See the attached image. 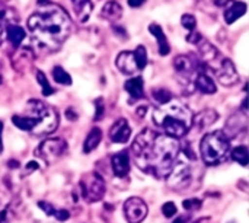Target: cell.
Masks as SVG:
<instances>
[{"label": "cell", "instance_id": "60d3db41", "mask_svg": "<svg viewBox=\"0 0 249 223\" xmlns=\"http://www.w3.org/2000/svg\"><path fill=\"white\" fill-rule=\"evenodd\" d=\"M194 223H212V219L210 218H203V219H200V221H197V222Z\"/></svg>", "mask_w": 249, "mask_h": 223}, {"label": "cell", "instance_id": "4fadbf2b", "mask_svg": "<svg viewBox=\"0 0 249 223\" xmlns=\"http://www.w3.org/2000/svg\"><path fill=\"white\" fill-rule=\"evenodd\" d=\"M117 67L124 74H136L140 70L133 51H123L117 57Z\"/></svg>", "mask_w": 249, "mask_h": 223}, {"label": "cell", "instance_id": "74e56055", "mask_svg": "<svg viewBox=\"0 0 249 223\" xmlns=\"http://www.w3.org/2000/svg\"><path fill=\"white\" fill-rule=\"evenodd\" d=\"M144 1H146V0H128V4H130L131 7H140Z\"/></svg>", "mask_w": 249, "mask_h": 223}, {"label": "cell", "instance_id": "4dcf8cb0", "mask_svg": "<svg viewBox=\"0 0 249 223\" xmlns=\"http://www.w3.org/2000/svg\"><path fill=\"white\" fill-rule=\"evenodd\" d=\"M181 23H182V26H184L187 31H190V32H194V31H196L197 20H196V18H194L193 15H188V13L182 15V18H181Z\"/></svg>", "mask_w": 249, "mask_h": 223}, {"label": "cell", "instance_id": "8d00e7d4", "mask_svg": "<svg viewBox=\"0 0 249 223\" xmlns=\"http://www.w3.org/2000/svg\"><path fill=\"white\" fill-rule=\"evenodd\" d=\"M66 117H67L69 120H71V121H74V120L77 118L76 112H73V110H71V108H69V110L66 111Z\"/></svg>", "mask_w": 249, "mask_h": 223}, {"label": "cell", "instance_id": "52a82bcc", "mask_svg": "<svg viewBox=\"0 0 249 223\" xmlns=\"http://www.w3.org/2000/svg\"><path fill=\"white\" fill-rule=\"evenodd\" d=\"M80 191L88 203L99 202L105 196V181L98 172H90L82 178Z\"/></svg>", "mask_w": 249, "mask_h": 223}, {"label": "cell", "instance_id": "277c9868", "mask_svg": "<svg viewBox=\"0 0 249 223\" xmlns=\"http://www.w3.org/2000/svg\"><path fill=\"white\" fill-rule=\"evenodd\" d=\"M193 112L179 101L174 98L166 104L159 105L153 111V120L158 127H160L165 134L179 139L188 134L193 127Z\"/></svg>", "mask_w": 249, "mask_h": 223}, {"label": "cell", "instance_id": "ac0fdd59", "mask_svg": "<svg viewBox=\"0 0 249 223\" xmlns=\"http://www.w3.org/2000/svg\"><path fill=\"white\" fill-rule=\"evenodd\" d=\"M18 22V13L13 9H1L0 10V44L6 37V31L9 25Z\"/></svg>", "mask_w": 249, "mask_h": 223}, {"label": "cell", "instance_id": "f1b7e54d", "mask_svg": "<svg viewBox=\"0 0 249 223\" xmlns=\"http://www.w3.org/2000/svg\"><path fill=\"white\" fill-rule=\"evenodd\" d=\"M133 53H134V57H136V61H137L139 69L143 70L146 67V64H147V53H146V48L143 45H139L136 48V51H133Z\"/></svg>", "mask_w": 249, "mask_h": 223}, {"label": "cell", "instance_id": "d6a6232c", "mask_svg": "<svg viewBox=\"0 0 249 223\" xmlns=\"http://www.w3.org/2000/svg\"><path fill=\"white\" fill-rule=\"evenodd\" d=\"M177 206L172 203V202H169V203H165L163 204V207H162V213L166 216V218H172V216H175L177 215Z\"/></svg>", "mask_w": 249, "mask_h": 223}, {"label": "cell", "instance_id": "7402d4cb", "mask_svg": "<svg viewBox=\"0 0 249 223\" xmlns=\"http://www.w3.org/2000/svg\"><path fill=\"white\" fill-rule=\"evenodd\" d=\"M101 140H102V130L99 127H93L89 131V134H88V137L85 140L83 152L85 153H90L92 150H95L98 148V145L101 143Z\"/></svg>", "mask_w": 249, "mask_h": 223}, {"label": "cell", "instance_id": "f546056e", "mask_svg": "<svg viewBox=\"0 0 249 223\" xmlns=\"http://www.w3.org/2000/svg\"><path fill=\"white\" fill-rule=\"evenodd\" d=\"M36 80L42 86V95L44 96H50L51 93H54V89L51 88V85L48 83V80H47V77H45V74L42 72H36Z\"/></svg>", "mask_w": 249, "mask_h": 223}, {"label": "cell", "instance_id": "3957f363", "mask_svg": "<svg viewBox=\"0 0 249 223\" xmlns=\"http://www.w3.org/2000/svg\"><path fill=\"white\" fill-rule=\"evenodd\" d=\"M26 108L28 111L25 114L12 117V121L18 129L35 136H45L55 131L58 126V115L53 108L39 99H29Z\"/></svg>", "mask_w": 249, "mask_h": 223}, {"label": "cell", "instance_id": "cb8c5ba5", "mask_svg": "<svg viewBox=\"0 0 249 223\" xmlns=\"http://www.w3.org/2000/svg\"><path fill=\"white\" fill-rule=\"evenodd\" d=\"M217 112L213 110H206L203 112H200L196 118H193V123L197 124L198 129H206L209 126H212L216 120H217Z\"/></svg>", "mask_w": 249, "mask_h": 223}, {"label": "cell", "instance_id": "44dd1931", "mask_svg": "<svg viewBox=\"0 0 249 223\" xmlns=\"http://www.w3.org/2000/svg\"><path fill=\"white\" fill-rule=\"evenodd\" d=\"M73 10L80 22H86L92 13V1L90 0H71Z\"/></svg>", "mask_w": 249, "mask_h": 223}, {"label": "cell", "instance_id": "7c38bea8", "mask_svg": "<svg viewBox=\"0 0 249 223\" xmlns=\"http://www.w3.org/2000/svg\"><path fill=\"white\" fill-rule=\"evenodd\" d=\"M131 137V127L125 118L117 120L109 129V139L114 143H127Z\"/></svg>", "mask_w": 249, "mask_h": 223}, {"label": "cell", "instance_id": "e575fe53", "mask_svg": "<svg viewBox=\"0 0 249 223\" xmlns=\"http://www.w3.org/2000/svg\"><path fill=\"white\" fill-rule=\"evenodd\" d=\"M25 174H31V172H34L35 169H39V165L35 162V161H31L29 164H26V167H25Z\"/></svg>", "mask_w": 249, "mask_h": 223}, {"label": "cell", "instance_id": "d590c367", "mask_svg": "<svg viewBox=\"0 0 249 223\" xmlns=\"http://www.w3.org/2000/svg\"><path fill=\"white\" fill-rule=\"evenodd\" d=\"M188 221H190V216L188 215H182V216H178L172 223H187Z\"/></svg>", "mask_w": 249, "mask_h": 223}, {"label": "cell", "instance_id": "d4e9b609", "mask_svg": "<svg viewBox=\"0 0 249 223\" xmlns=\"http://www.w3.org/2000/svg\"><path fill=\"white\" fill-rule=\"evenodd\" d=\"M38 207L39 209H42L48 216H54L57 221H60V222H66L69 218H70V213L67 212V210H57L53 204H50V203H47V202H38Z\"/></svg>", "mask_w": 249, "mask_h": 223}, {"label": "cell", "instance_id": "8992f818", "mask_svg": "<svg viewBox=\"0 0 249 223\" xmlns=\"http://www.w3.org/2000/svg\"><path fill=\"white\" fill-rule=\"evenodd\" d=\"M200 152L204 164L217 165L226 159L231 152V140L228 134L222 130L207 133L200 145Z\"/></svg>", "mask_w": 249, "mask_h": 223}, {"label": "cell", "instance_id": "83f0119b", "mask_svg": "<svg viewBox=\"0 0 249 223\" xmlns=\"http://www.w3.org/2000/svg\"><path fill=\"white\" fill-rule=\"evenodd\" d=\"M152 96H153V101H155V102H158L159 105L166 104L168 101H171V99L174 98V96H172V93H171L169 91L163 89V88H158V89H155V91L152 92Z\"/></svg>", "mask_w": 249, "mask_h": 223}, {"label": "cell", "instance_id": "ba28073f", "mask_svg": "<svg viewBox=\"0 0 249 223\" xmlns=\"http://www.w3.org/2000/svg\"><path fill=\"white\" fill-rule=\"evenodd\" d=\"M191 177H193L191 167H190L188 161L185 159V156H181V153H179L169 175L166 177L168 184H169V187H172L175 190H182L191 183Z\"/></svg>", "mask_w": 249, "mask_h": 223}, {"label": "cell", "instance_id": "30bf717a", "mask_svg": "<svg viewBox=\"0 0 249 223\" xmlns=\"http://www.w3.org/2000/svg\"><path fill=\"white\" fill-rule=\"evenodd\" d=\"M174 67L177 70V74L187 83H191L194 86V79L200 70V63L190 56H178L174 60Z\"/></svg>", "mask_w": 249, "mask_h": 223}, {"label": "cell", "instance_id": "9a60e30c", "mask_svg": "<svg viewBox=\"0 0 249 223\" xmlns=\"http://www.w3.org/2000/svg\"><path fill=\"white\" fill-rule=\"evenodd\" d=\"M111 165H112V171L117 177L123 178L130 172V155L127 150L118 152L112 156L111 159Z\"/></svg>", "mask_w": 249, "mask_h": 223}, {"label": "cell", "instance_id": "603a6c76", "mask_svg": "<svg viewBox=\"0 0 249 223\" xmlns=\"http://www.w3.org/2000/svg\"><path fill=\"white\" fill-rule=\"evenodd\" d=\"M25 37H26V32H25L19 25H16V23L9 25V28H7V31H6V38H7V41H9L13 47L20 45V42L25 39Z\"/></svg>", "mask_w": 249, "mask_h": 223}, {"label": "cell", "instance_id": "9c48e42d", "mask_svg": "<svg viewBox=\"0 0 249 223\" xmlns=\"http://www.w3.org/2000/svg\"><path fill=\"white\" fill-rule=\"evenodd\" d=\"M66 150H67V143L63 139L53 137L44 140L35 150V155L42 158L47 164H54L55 161L63 158Z\"/></svg>", "mask_w": 249, "mask_h": 223}, {"label": "cell", "instance_id": "7a4b0ae2", "mask_svg": "<svg viewBox=\"0 0 249 223\" xmlns=\"http://www.w3.org/2000/svg\"><path fill=\"white\" fill-rule=\"evenodd\" d=\"M32 41L41 50L57 51L71 32V20L64 9L45 1L28 19Z\"/></svg>", "mask_w": 249, "mask_h": 223}, {"label": "cell", "instance_id": "836d02e7", "mask_svg": "<svg viewBox=\"0 0 249 223\" xmlns=\"http://www.w3.org/2000/svg\"><path fill=\"white\" fill-rule=\"evenodd\" d=\"M95 107H96V111H95V121L101 120L104 117V101L102 98H99L98 101H95Z\"/></svg>", "mask_w": 249, "mask_h": 223}, {"label": "cell", "instance_id": "b9f144b4", "mask_svg": "<svg viewBox=\"0 0 249 223\" xmlns=\"http://www.w3.org/2000/svg\"><path fill=\"white\" fill-rule=\"evenodd\" d=\"M1 82H3V79H1V74H0V83H1Z\"/></svg>", "mask_w": 249, "mask_h": 223}, {"label": "cell", "instance_id": "8fae6325", "mask_svg": "<svg viewBox=\"0 0 249 223\" xmlns=\"http://www.w3.org/2000/svg\"><path fill=\"white\" fill-rule=\"evenodd\" d=\"M124 215L128 223H142L147 216V204L139 197H131L124 204Z\"/></svg>", "mask_w": 249, "mask_h": 223}, {"label": "cell", "instance_id": "ffe728a7", "mask_svg": "<svg viewBox=\"0 0 249 223\" xmlns=\"http://www.w3.org/2000/svg\"><path fill=\"white\" fill-rule=\"evenodd\" d=\"M123 15V7L118 1H114V0H109L105 3V6L102 7V12H101V16L107 20H117L120 19Z\"/></svg>", "mask_w": 249, "mask_h": 223}, {"label": "cell", "instance_id": "5b68a950", "mask_svg": "<svg viewBox=\"0 0 249 223\" xmlns=\"http://www.w3.org/2000/svg\"><path fill=\"white\" fill-rule=\"evenodd\" d=\"M198 50L204 63V69H210L223 86H233L235 83H238L239 76L235 64L229 58H226L213 44L201 39V42L198 44Z\"/></svg>", "mask_w": 249, "mask_h": 223}, {"label": "cell", "instance_id": "484cf974", "mask_svg": "<svg viewBox=\"0 0 249 223\" xmlns=\"http://www.w3.org/2000/svg\"><path fill=\"white\" fill-rule=\"evenodd\" d=\"M231 155H232V159L235 162H238L239 165H242V167H247L249 164V152L247 146H238V148H235Z\"/></svg>", "mask_w": 249, "mask_h": 223}, {"label": "cell", "instance_id": "4316f807", "mask_svg": "<svg viewBox=\"0 0 249 223\" xmlns=\"http://www.w3.org/2000/svg\"><path fill=\"white\" fill-rule=\"evenodd\" d=\"M53 79L58 83V85H71V77L70 74L60 66H55L53 69Z\"/></svg>", "mask_w": 249, "mask_h": 223}, {"label": "cell", "instance_id": "1f68e13d", "mask_svg": "<svg viewBox=\"0 0 249 223\" xmlns=\"http://www.w3.org/2000/svg\"><path fill=\"white\" fill-rule=\"evenodd\" d=\"M201 200H198V199H190V200H185L184 203H182V206H184V209L185 210H191V212H194V210H198L200 207H201Z\"/></svg>", "mask_w": 249, "mask_h": 223}, {"label": "cell", "instance_id": "e0dca14e", "mask_svg": "<svg viewBox=\"0 0 249 223\" xmlns=\"http://www.w3.org/2000/svg\"><path fill=\"white\" fill-rule=\"evenodd\" d=\"M125 91L130 93V96L136 101V99H142L143 95H144V82H143V77L140 76H136V77H131L125 82L124 85Z\"/></svg>", "mask_w": 249, "mask_h": 223}, {"label": "cell", "instance_id": "f35d334b", "mask_svg": "<svg viewBox=\"0 0 249 223\" xmlns=\"http://www.w3.org/2000/svg\"><path fill=\"white\" fill-rule=\"evenodd\" d=\"M146 111H147V107L146 105H142L140 108H137V115L139 117H143L146 114Z\"/></svg>", "mask_w": 249, "mask_h": 223}, {"label": "cell", "instance_id": "6da1fadb", "mask_svg": "<svg viewBox=\"0 0 249 223\" xmlns=\"http://www.w3.org/2000/svg\"><path fill=\"white\" fill-rule=\"evenodd\" d=\"M131 152L134 164L143 172L165 180L181 153V145L175 137L144 129L134 139Z\"/></svg>", "mask_w": 249, "mask_h": 223}, {"label": "cell", "instance_id": "2e32d148", "mask_svg": "<svg viewBox=\"0 0 249 223\" xmlns=\"http://www.w3.org/2000/svg\"><path fill=\"white\" fill-rule=\"evenodd\" d=\"M245 13H247V4L244 1L231 0L229 4L226 6V10H225V22L231 25L235 20H238L239 18H242Z\"/></svg>", "mask_w": 249, "mask_h": 223}, {"label": "cell", "instance_id": "ab89813d", "mask_svg": "<svg viewBox=\"0 0 249 223\" xmlns=\"http://www.w3.org/2000/svg\"><path fill=\"white\" fill-rule=\"evenodd\" d=\"M1 131H3V123L0 121V153L3 150V142H1Z\"/></svg>", "mask_w": 249, "mask_h": 223}, {"label": "cell", "instance_id": "5bb4252c", "mask_svg": "<svg viewBox=\"0 0 249 223\" xmlns=\"http://www.w3.org/2000/svg\"><path fill=\"white\" fill-rule=\"evenodd\" d=\"M194 88H197L200 92L207 93V95L216 93V91H217L213 77L209 76V73L206 72L204 67L198 70V73H197V76H196V79H194Z\"/></svg>", "mask_w": 249, "mask_h": 223}, {"label": "cell", "instance_id": "d6986e66", "mask_svg": "<svg viewBox=\"0 0 249 223\" xmlns=\"http://www.w3.org/2000/svg\"><path fill=\"white\" fill-rule=\"evenodd\" d=\"M149 31L156 37V41H158V44H159V54H160V56L169 54L171 47H169L168 38H166L165 32L162 31V28H160L158 23H152V25L149 26Z\"/></svg>", "mask_w": 249, "mask_h": 223}]
</instances>
